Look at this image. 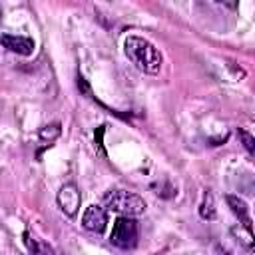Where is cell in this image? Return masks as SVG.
Masks as SVG:
<instances>
[{
    "instance_id": "cell-1",
    "label": "cell",
    "mask_w": 255,
    "mask_h": 255,
    "mask_svg": "<svg viewBox=\"0 0 255 255\" xmlns=\"http://www.w3.org/2000/svg\"><path fill=\"white\" fill-rule=\"evenodd\" d=\"M124 52H126L128 60L137 70H141L143 74H151L153 76V74H157L161 70V64H163L161 52L147 38L128 36L124 40Z\"/></svg>"
},
{
    "instance_id": "cell-6",
    "label": "cell",
    "mask_w": 255,
    "mask_h": 255,
    "mask_svg": "<svg viewBox=\"0 0 255 255\" xmlns=\"http://www.w3.org/2000/svg\"><path fill=\"white\" fill-rule=\"evenodd\" d=\"M0 44L20 56H30L34 52V40L26 38V36H12V34H2L0 36Z\"/></svg>"
},
{
    "instance_id": "cell-7",
    "label": "cell",
    "mask_w": 255,
    "mask_h": 255,
    "mask_svg": "<svg viewBox=\"0 0 255 255\" xmlns=\"http://www.w3.org/2000/svg\"><path fill=\"white\" fill-rule=\"evenodd\" d=\"M225 199H227L231 211L241 219V223H243L247 229H251V217H249V207H247V203H245L241 197H237V195H227Z\"/></svg>"
},
{
    "instance_id": "cell-5",
    "label": "cell",
    "mask_w": 255,
    "mask_h": 255,
    "mask_svg": "<svg viewBox=\"0 0 255 255\" xmlns=\"http://www.w3.org/2000/svg\"><path fill=\"white\" fill-rule=\"evenodd\" d=\"M82 225H84V229H88L92 233H104L108 227V211L100 205L86 207V211L82 215Z\"/></svg>"
},
{
    "instance_id": "cell-2",
    "label": "cell",
    "mask_w": 255,
    "mask_h": 255,
    "mask_svg": "<svg viewBox=\"0 0 255 255\" xmlns=\"http://www.w3.org/2000/svg\"><path fill=\"white\" fill-rule=\"evenodd\" d=\"M104 209L120 213L124 217H137V215L145 213V201L131 191L116 189V191H110L104 195Z\"/></svg>"
},
{
    "instance_id": "cell-8",
    "label": "cell",
    "mask_w": 255,
    "mask_h": 255,
    "mask_svg": "<svg viewBox=\"0 0 255 255\" xmlns=\"http://www.w3.org/2000/svg\"><path fill=\"white\" fill-rule=\"evenodd\" d=\"M24 241H26V245H28V251H30L32 255H44V253L52 255V249H50L48 245L40 243V241H38L34 235H30V233H24Z\"/></svg>"
},
{
    "instance_id": "cell-10",
    "label": "cell",
    "mask_w": 255,
    "mask_h": 255,
    "mask_svg": "<svg viewBox=\"0 0 255 255\" xmlns=\"http://www.w3.org/2000/svg\"><path fill=\"white\" fill-rule=\"evenodd\" d=\"M58 135H60V124H52V126H46V128L40 129V137H42V139L52 141V139H56Z\"/></svg>"
},
{
    "instance_id": "cell-4",
    "label": "cell",
    "mask_w": 255,
    "mask_h": 255,
    "mask_svg": "<svg viewBox=\"0 0 255 255\" xmlns=\"http://www.w3.org/2000/svg\"><path fill=\"white\" fill-rule=\"evenodd\" d=\"M56 199H58L60 209H62L66 215H70V217H74V215L78 213L80 203H82L80 189H78L74 183H66V185H62L60 191H58V197H56Z\"/></svg>"
},
{
    "instance_id": "cell-3",
    "label": "cell",
    "mask_w": 255,
    "mask_h": 255,
    "mask_svg": "<svg viewBox=\"0 0 255 255\" xmlns=\"http://www.w3.org/2000/svg\"><path fill=\"white\" fill-rule=\"evenodd\" d=\"M112 245L120 249H133L137 243V223L133 217H120L116 219L110 235Z\"/></svg>"
},
{
    "instance_id": "cell-9",
    "label": "cell",
    "mask_w": 255,
    "mask_h": 255,
    "mask_svg": "<svg viewBox=\"0 0 255 255\" xmlns=\"http://www.w3.org/2000/svg\"><path fill=\"white\" fill-rule=\"evenodd\" d=\"M199 215H201V219H215V203H213V195L209 191L203 193V201L199 205Z\"/></svg>"
},
{
    "instance_id": "cell-12",
    "label": "cell",
    "mask_w": 255,
    "mask_h": 255,
    "mask_svg": "<svg viewBox=\"0 0 255 255\" xmlns=\"http://www.w3.org/2000/svg\"><path fill=\"white\" fill-rule=\"evenodd\" d=\"M0 16H2V10H0Z\"/></svg>"
},
{
    "instance_id": "cell-11",
    "label": "cell",
    "mask_w": 255,
    "mask_h": 255,
    "mask_svg": "<svg viewBox=\"0 0 255 255\" xmlns=\"http://www.w3.org/2000/svg\"><path fill=\"white\" fill-rule=\"evenodd\" d=\"M239 137L243 139V145L247 147V151H249V153H253V151H255V145H253V143H255V139H253V135H251V133H247L245 129H241V131H239Z\"/></svg>"
}]
</instances>
